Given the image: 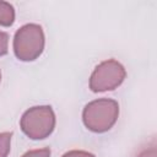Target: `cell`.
Returning <instances> with one entry per match:
<instances>
[{
  "label": "cell",
  "mask_w": 157,
  "mask_h": 157,
  "mask_svg": "<svg viewBox=\"0 0 157 157\" xmlns=\"http://www.w3.org/2000/svg\"><path fill=\"white\" fill-rule=\"evenodd\" d=\"M119 117V104L110 98H99L87 103L82 110L85 126L97 134L105 132L113 128Z\"/></svg>",
  "instance_id": "obj_1"
},
{
  "label": "cell",
  "mask_w": 157,
  "mask_h": 157,
  "mask_svg": "<svg viewBox=\"0 0 157 157\" xmlns=\"http://www.w3.org/2000/svg\"><path fill=\"white\" fill-rule=\"evenodd\" d=\"M45 38L43 28L37 23L20 27L13 37V53L21 61H33L44 50Z\"/></svg>",
  "instance_id": "obj_2"
},
{
  "label": "cell",
  "mask_w": 157,
  "mask_h": 157,
  "mask_svg": "<svg viewBox=\"0 0 157 157\" xmlns=\"http://www.w3.org/2000/svg\"><path fill=\"white\" fill-rule=\"evenodd\" d=\"M22 132L32 140L47 139L55 128V114L50 105H36L27 109L21 120Z\"/></svg>",
  "instance_id": "obj_3"
},
{
  "label": "cell",
  "mask_w": 157,
  "mask_h": 157,
  "mask_svg": "<svg viewBox=\"0 0 157 157\" xmlns=\"http://www.w3.org/2000/svg\"><path fill=\"white\" fill-rule=\"evenodd\" d=\"M125 67L114 59H108L98 64L91 77L90 88L92 92H105L118 88L125 80Z\"/></svg>",
  "instance_id": "obj_4"
},
{
  "label": "cell",
  "mask_w": 157,
  "mask_h": 157,
  "mask_svg": "<svg viewBox=\"0 0 157 157\" xmlns=\"http://www.w3.org/2000/svg\"><path fill=\"white\" fill-rule=\"evenodd\" d=\"M15 22V10L13 6L7 2L0 0V26L10 27Z\"/></svg>",
  "instance_id": "obj_5"
},
{
  "label": "cell",
  "mask_w": 157,
  "mask_h": 157,
  "mask_svg": "<svg viewBox=\"0 0 157 157\" xmlns=\"http://www.w3.org/2000/svg\"><path fill=\"white\" fill-rule=\"evenodd\" d=\"M12 132H0V157H7L11 150Z\"/></svg>",
  "instance_id": "obj_6"
},
{
  "label": "cell",
  "mask_w": 157,
  "mask_h": 157,
  "mask_svg": "<svg viewBox=\"0 0 157 157\" xmlns=\"http://www.w3.org/2000/svg\"><path fill=\"white\" fill-rule=\"evenodd\" d=\"M22 157H50V148L43 147V148L31 150V151H27Z\"/></svg>",
  "instance_id": "obj_7"
},
{
  "label": "cell",
  "mask_w": 157,
  "mask_h": 157,
  "mask_svg": "<svg viewBox=\"0 0 157 157\" xmlns=\"http://www.w3.org/2000/svg\"><path fill=\"white\" fill-rule=\"evenodd\" d=\"M9 52V34L0 31V56L6 55Z\"/></svg>",
  "instance_id": "obj_8"
},
{
  "label": "cell",
  "mask_w": 157,
  "mask_h": 157,
  "mask_svg": "<svg viewBox=\"0 0 157 157\" xmlns=\"http://www.w3.org/2000/svg\"><path fill=\"white\" fill-rule=\"evenodd\" d=\"M61 157H96L93 153L87 152V151H82V150H72L69 151L66 153H64Z\"/></svg>",
  "instance_id": "obj_9"
},
{
  "label": "cell",
  "mask_w": 157,
  "mask_h": 157,
  "mask_svg": "<svg viewBox=\"0 0 157 157\" xmlns=\"http://www.w3.org/2000/svg\"><path fill=\"white\" fill-rule=\"evenodd\" d=\"M136 157H157V151H156V144H155V141L152 142L151 146L144 148Z\"/></svg>",
  "instance_id": "obj_10"
},
{
  "label": "cell",
  "mask_w": 157,
  "mask_h": 157,
  "mask_svg": "<svg viewBox=\"0 0 157 157\" xmlns=\"http://www.w3.org/2000/svg\"><path fill=\"white\" fill-rule=\"evenodd\" d=\"M0 81H1V72H0Z\"/></svg>",
  "instance_id": "obj_11"
}]
</instances>
